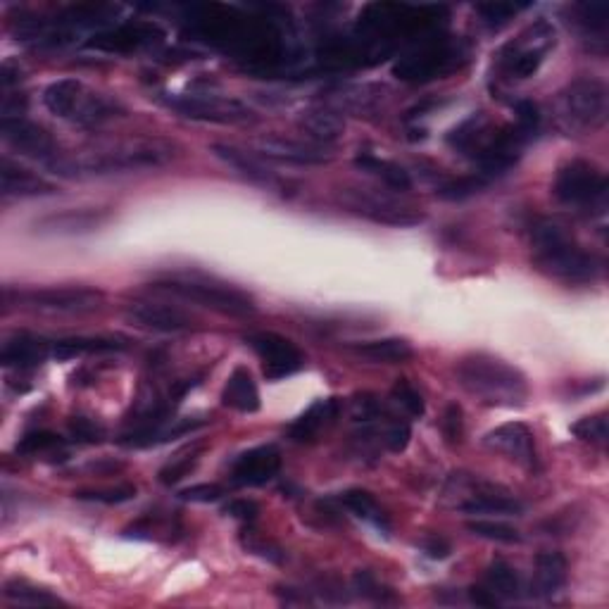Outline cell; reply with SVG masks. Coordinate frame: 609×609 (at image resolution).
I'll return each instance as SVG.
<instances>
[{"mask_svg":"<svg viewBox=\"0 0 609 609\" xmlns=\"http://www.w3.org/2000/svg\"><path fill=\"white\" fill-rule=\"evenodd\" d=\"M355 167L367 174H374V177H379L386 186L395 188V191H407V188L412 186L410 172H405L403 167L395 165L391 160L374 158V155H357Z\"/></svg>","mask_w":609,"mask_h":609,"instance_id":"cell-32","label":"cell"},{"mask_svg":"<svg viewBox=\"0 0 609 609\" xmlns=\"http://www.w3.org/2000/svg\"><path fill=\"white\" fill-rule=\"evenodd\" d=\"M410 438H412L410 424L400 422V419H395V422L388 424L384 441H386V445L393 452H403L407 448V443H410Z\"/></svg>","mask_w":609,"mask_h":609,"instance_id":"cell-48","label":"cell"},{"mask_svg":"<svg viewBox=\"0 0 609 609\" xmlns=\"http://www.w3.org/2000/svg\"><path fill=\"white\" fill-rule=\"evenodd\" d=\"M224 495V488L215 486V483H198V486L184 488V491L179 493L181 500L186 502H215Z\"/></svg>","mask_w":609,"mask_h":609,"instance_id":"cell-47","label":"cell"},{"mask_svg":"<svg viewBox=\"0 0 609 609\" xmlns=\"http://www.w3.org/2000/svg\"><path fill=\"white\" fill-rule=\"evenodd\" d=\"M567 583V560L562 552H541L536 557V590L541 595L560 593Z\"/></svg>","mask_w":609,"mask_h":609,"instance_id":"cell-29","label":"cell"},{"mask_svg":"<svg viewBox=\"0 0 609 609\" xmlns=\"http://www.w3.org/2000/svg\"><path fill=\"white\" fill-rule=\"evenodd\" d=\"M50 353H53V350H50L46 338L20 334L5 341L3 353H0V362H3L5 367L31 369V367H41V364L50 357Z\"/></svg>","mask_w":609,"mask_h":609,"instance_id":"cell-22","label":"cell"},{"mask_svg":"<svg viewBox=\"0 0 609 609\" xmlns=\"http://www.w3.org/2000/svg\"><path fill=\"white\" fill-rule=\"evenodd\" d=\"M172 110L181 112L188 119H200V122H215V124H236L250 119V110L241 105L238 100L219 98V96H174L167 100Z\"/></svg>","mask_w":609,"mask_h":609,"instance_id":"cell-10","label":"cell"},{"mask_svg":"<svg viewBox=\"0 0 609 609\" xmlns=\"http://www.w3.org/2000/svg\"><path fill=\"white\" fill-rule=\"evenodd\" d=\"M552 46H555V31L550 29L548 22H538L536 27L524 31L517 41L502 50V65L510 77L529 79L538 72Z\"/></svg>","mask_w":609,"mask_h":609,"instance_id":"cell-8","label":"cell"},{"mask_svg":"<svg viewBox=\"0 0 609 609\" xmlns=\"http://www.w3.org/2000/svg\"><path fill=\"white\" fill-rule=\"evenodd\" d=\"M55 191L58 188L41 179L39 174L29 172L10 158L0 160V193H3V198H39L53 196Z\"/></svg>","mask_w":609,"mask_h":609,"instance_id":"cell-17","label":"cell"},{"mask_svg":"<svg viewBox=\"0 0 609 609\" xmlns=\"http://www.w3.org/2000/svg\"><path fill=\"white\" fill-rule=\"evenodd\" d=\"M110 215L105 210H67L60 215H50L41 222H36L39 234H58V236H74V234H89L108 222Z\"/></svg>","mask_w":609,"mask_h":609,"instance_id":"cell-19","label":"cell"},{"mask_svg":"<svg viewBox=\"0 0 609 609\" xmlns=\"http://www.w3.org/2000/svg\"><path fill=\"white\" fill-rule=\"evenodd\" d=\"M77 500L86 502H100V505H122V502H129L136 498V486H115V488H93V491H79L74 493Z\"/></svg>","mask_w":609,"mask_h":609,"instance_id":"cell-38","label":"cell"},{"mask_svg":"<svg viewBox=\"0 0 609 609\" xmlns=\"http://www.w3.org/2000/svg\"><path fill=\"white\" fill-rule=\"evenodd\" d=\"M281 469V452L274 445H260L243 452L241 457H236L234 467H231V481L236 486H265L279 474Z\"/></svg>","mask_w":609,"mask_h":609,"instance_id":"cell-15","label":"cell"},{"mask_svg":"<svg viewBox=\"0 0 609 609\" xmlns=\"http://www.w3.org/2000/svg\"><path fill=\"white\" fill-rule=\"evenodd\" d=\"M571 433L581 441H586L590 445H598V448H605L609 441V422H607V412H598L593 417H583L581 422H576L571 426Z\"/></svg>","mask_w":609,"mask_h":609,"instance_id":"cell-36","label":"cell"},{"mask_svg":"<svg viewBox=\"0 0 609 609\" xmlns=\"http://www.w3.org/2000/svg\"><path fill=\"white\" fill-rule=\"evenodd\" d=\"M355 588L360 590V595H364V598H369L374 602H386L388 590L381 586V583L374 579V574H369V571H357Z\"/></svg>","mask_w":609,"mask_h":609,"instance_id":"cell-45","label":"cell"},{"mask_svg":"<svg viewBox=\"0 0 609 609\" xmlns=\"http://www.w3.org/2000/svg\"><path fill=\"white\" fill-rule=\"evenodd\" d=\"M469 600L479 607H498L500 605V598L493 593L491 588H479V586L469 588Z\"/></svg>","mask_w":609,"mask_h":609,"instance_id":"cell-53","label":"cell"},{"mask_svg":"<svg viewBox=\"0 0 609 609\" xmlns=\"http://www.w3.org/2000/svg\"><path fill=\"white\" fill-rule=\"evenodd\" d=\"M257 158H269L276 162H286V165H324L329 162V158L322 153V150L303 146L298 141H288V138H262L260 146H257Z\"/></svg>","mask_w":609,"mask_h":609,"instance_id":"cell-20","label":"cell"},{"mask_svg":"<svg viewBox=\"0 0 609 609\" xmlns=\"http://www.w3.org/2000/svg\"><path fill=\"white\" fill-rule=\"evenodd\" d=\"M443 431L445 438H448L450 443H460L462 441V433H464V419H462V407L457 403L448 405V410L443 414Z\"/></svg>","mask_w":609,"mask_h":609,"instance_id":"cell-46","label":"cell"},{"mask_svg":"<svg viewBox=\"0 0 609 609\" xmlns=\"http://www.w3.org/2000/svg\"><path fill=\"white\" fill-rule=\"evenodd\" d=\"M460 510L467 514H505V517H514V514L524 512V505L505 493L479 491L472 495V500L462 502Z\"/></svg>","mask_w":609,"mask_h":609,"instance_id":"cell-30","label":"cell"},{"mask_svg":"<svg viewBox=\"0 0 609 609\" xmlns=\"http://www.w3.org/2000/svg\"><path fill=\"white\" fill-rule=\"evenodd\" d=\"M422 550L426 557H431V560H445V557L450 555V543L438 536H431L422 543Z\"/></svg>","mask_w":609,"mask_h":609,"instance_id":"cell-52","label":"cell"},{"mask_svg":"<svg viewBox=\"0 0 609 609\" xmlns=\"http://www.w3.org/2000/svg\"><path fill=\"white\" fill-rule=\"evenodd\" d=\"M174 160V146L167 141H124L117 146L96 150V153L84 155V158H65L58 155L50 162V169L60 177H81V174H110V172H129V169H150L162 167Z\"/></svg>","mask_w":609,"mask_h":609,"instance_id":"cell-3","label":"cell"},{"mask_svg":"<svg viewBox=\"0 0 609 609\" xmlns=\"http://www.w3.org/2000/svg\"><path fill=\"white\" fill-rule=\"evenodd\" d=\"M391 395H393L395 403H398L400 407H403V410H405L407 414H412V417H422V414L426 412L422 393H419L417 388H414L407 379L395 381V386H393Z\"/></svg>","mask_w":609,"mask_h":609,"instance_id":"cell-39","label":"cell"},{"mask_svg":"<svg viewBox=\"0 0 609 609\" xmlns=\"http://www.w3.org/2000/svg\"><path fill=\"white\" fill-rule=\"evenodd\" d=\"M555 198L569 207L581 210H605L607 205V174L598 165L586 160H574L557 172Z\"/></svg>","mask_w":609,"mask_h":609,"instance_id":"cell-6","label":"cell"},{"mask_svg":"<svg viewBox=\"0 0 609 609\" xmlns=\"http://www.w3.org/2000/svg\"><path fill=\"white\" fill-rule=\"evenodd\" d=\"M5 305H20L36 312L81 315L98 310L103 293L96 288H39V291H5Z\"/></svg>","mask_w":609,"mask_h":609,"instance_id":"cell-7","label":"cell"},{"mask_svg":"<svg viewBox=\"0 0 609 609\" xmlns=\"http://www.w3.org/2000/svg\"><path fill=\"white\" fill-rule=\"evenodd\" d=\"M338 414H341V400L338 398L317 400V403H312L291 426H288V438L295 443H312L319 433L326 431L336 422Z\"/></svg>","mask_w":609,"mask_h":609,"instance_id":"cell-18","label":"cell"},{"mask_svg":"<svg viewBox=\"0 0 609 609\" xmlns=\"http://www.w3.org/2000/svg\"><path fill=\"white\" fill-rule=\"evenodd\" d=\"M153 36H162L155 27H148V24H127V27L112 31V34L96 36V39L89 41L91 48L98 50H108V53H124V50H136L141 46H148L153 43Z\"/></svg>","mask_w":609,"mask_h":609,"instance_id":"cell-24","label":"cell"},{"mask_svg":"<svg viewBox=\"0 0 609 609\" xmlns=\"http://www.w3.org/2000/svg\"><path fill=\"white\" fill-rule=\"evenodd\" d=\"M345 205H348L353 212H357V215L372 219L376 224L414 226L424 219V215L414 212L412 207L393 203L391 198L367 196V193H348V196H345Z\"/></svg>","mask_w":609,"mask_h":609,"instance_id":"cell-16","label":"cell"},{"mask_svg":"<svg viewBox=\"0 0 609 609\" xmlns=\"http://www.w3.org/2000/svg\"><path fill=\"white\" fill-rule=\"evenodd\" d=\"M124 317L138 329L158 331V334H179V331H188L196 326V319L188 312L165 303H131L124 310Z\"/></svg>","mask_w":609,"mask_h":609,"instance_id":"cell-13","label":"cell"},{"mask_svg":"<svg viewBox=\"0 0 609 609\" xmlns=\"http://www.w3.org/2000/svg\"><path fill=\"white\" fill-rule=\"evenodd\" d=\"M457 381L469 395L493 407H521L529 400V381L500 357L467 355L455 367Z\"/></svg>","mask_w":609,"mask_h":609,"instance_id":"cell-2","label":"cell"},{"mask_svg":"<svg viewBox=\"0 0 609 609\" xmlns=\"http://www.w3.org/2000/svg\"><path fill=\"white\" fill-rule=\"evenodd\" d=\"M607 86L598 79L571 81L557 98V122L569 134L595 131L607 122Z\"/></svg>","mask_w":609,"mask_h":609,"instance_id":"cell-4","label":"cell"},{"mask_svg":"<svg viewBox=\"0 0 609 609\" xmlns=\"http://www.w3.org/2000/svg\"><path fill=\"white\" fill-rule=\"evenodd\" d=\"M224 514L241 521H255L257 514H260V507L253 500H231L229 505H224Z\"/></svg>","mask_w":609,"mask_h":609,"instance_id":"cell-50","label":"cell"},{"mask_svg":"<svg viewBox=\"0 0 609 609\" xmlns=\"http://www.w3.org/2000/svg\"><path fill=\"white\" fill-rule=\"evenodd\" d=\"M350 350L357 357H364L369 362H381V364H400L412 360L414 350L405 338H376V341H364V343H353Z\"/></svg>","mask_w":609,"mask_h":609,"instance_id":"cell-26","label":"cell"},{"mask_svg":"<svg viewBox=\"0 0 609 609\" xmlns=\"http://www.w3.org/2000/svg\"><path fill=\"white\" fill-rule=\"evenodd\" d=\"M300 127L310 138H317L322 143H334L343 136V119L331 110H312L300 117Z\"/></svg>","mask_w":609,"mask_h":609,"instance_id":"cell-34","label":"cell"},{"mask_svg":"<svg viewBox=\"0 0 609 609\" xmlns=\"http://www.w3.org/2000/svg\"><path fill=\"white\" fill-rule=\"evenodd\" d=\"M212 153L217 155L219 160L226 162L231 169H236L243 179H248L250 184L265 186V188H279L281 181L274 177L269 169L262 165L260 158L253 153H246V150H238L236 146H226V143H215L212 146Z\"/></svg>","mask_w":609,"mask_h":609,"instance_id":"cell-21","label":"cell"},{"mask_svg":"<svg viewBox=\"0 0 609 609\" xmlns=\"http://www.w3.org/2000/svg\"><path fill=\"white\" fill-rule=\"evenodd\" d=\"M196 460H198L196 455L181 457V460H177L174 464H169V467L162 469V472H160V481L165 483V486H172V483L181 481L188 472H191L193 467H196Z\"/></svg>","mask_w":609,"mask_h":609,"instance_id":"cell-49","label":"cell"},{"mask_svg":"<svg viewBox=\"0 0 609 609\" xmlns=\"http://www.w3.org/2000/svg\"><path fill=\"white\" fill-rule=\"evenodd\" d=\"M486 581H488V588H491L495 595H500V598H517L519 590H521L517 571L502 560H495L491 567H488Z\"/></svg>","mask_w":609,"mask_h":609,"instance_id":"cell-35","label":"cell"},{"mask_svg":"<svg viewBox=\"0 0 609 609\" xmlns=\"http://www.w3.org/2000/svg\"><path fill=\"white\" fill-rule=\"evenodd\" d=\"M483 443H486L488 450L500 452V455H505L507 460L519 464V467L529 469V472H533V469L538 467L536 441H533V433L529 426L519 422L502 424L498 429L488 431Z\"/></svg>","mask_w":609,"mask_h":609,"instance_id":"cell-12","label":"cell"},{"mask_svg":"<svg viewBox=\"0 0 609 609\" xmlns=\"http://www.w3.org/2000/svg\"><path fill=\"white\" fill-rule=\"evenodd\" d=\"M341 505L345 507L348 512H353L357 519H364L369 521V524H374L376 529H384L388 531V519L384 510L379 507V502H376V498L372 493L362 491V488H353V491H345L341 493Z\"/></svg>","mask_w":609,"mask_h":609,"instance_id":"cell-33","label":"cell"},{"mask_svg":"<svg viewBox=\"0 0 609 609\" xmlns=\"http://www.w3.org/2000/svg\"><path fill=\"white\" fill-rule=\"evenodd\" d=\"M3 598L12 602V605H24V607H55L62 605L60 598H55L53 593L46 588L34 586V583L12 579L5 581L3 586Z\"/></svg>","mask_w":609,"mask_h":609,"instance_id":"cell-31","label":"cell"},{"mask_svg":"<svg viewBox=\"0 0 609 609\" xmlns=\"http://www.w3.org/2000/svg\"><path fill=\"white\" fill-rule=\"evenodd\" d=\"M467 531H472L474 536L486 538V541H495V543H519L521 536L517 529H512V526L500 524V521H469Z\"/></svg>","mask_w":609,"mask_h":609,"instance_id":"cell-37","label":"cell"},{"mask_svg":"<svg viewBox=\"0 0 609 609\" xmlns=\"http://www.w3.org/2000/svg\"><path fill=\"white\" fill-rule=\"evenodd\" d=\"M514 112H517L519 134L529 141V138L536 136L538 127H541V110H538V105L531 103V100H519V103L514 105Z\"/></svg>","mask_w":609,"mask_h":609,"instance_id":"cell-43","label":"cell"},{"mask_svg":"<svg viewBox=\"0 0 609 609\" xmlns=\"http://www.w3.org/2000/svg\"><path fill=\"white\" fill-rule=\"evenodd\" d=\"M127 350V345L117 338H93V336H72L62 338L53 345V355L58 360H74V357L84 355H110V353H122Z\"/></svg>","mask_w":609,"mask_h":609,"instance_id":"cell-25","label":"cell"},{"mask_svg":"<svg viewBox=\"0 0 609 609\" xmlns=\"http://www.w3.org/2000/svg\"><path fill=\"white\" fill-rule=\"evenodd\" d=\"M84 86L77 79H60L55 84H50L43 91V103L46 108L53 112L55 117H77L81 100H84Z\"/></svg>","mask_w":609,"mask_h":609,"instance_id":"cell-28","label":"cell"},{"mask_svg":"<svg viewBox=\"0 0 609 609\" xmlns=\"http://www.w3.org/2000/svg\"><path fill=\"white\" fill-rule=\"evenodd\" d=\"M0 134H3L5 143L15 148L17 153L27 155L31 160H39L43 165H50L60 155L53 136L41 124L29 122L24 117L0 119Z\"/></svg>","mask_w":609,"mask_h":609,"instance_id":"cell-11","label":"cell"},{"mask_svg":"<svg viewBox=\"0 0 609 609\" xmlns=\"http://www.w3.org/2000/svg\"><path fill=\"white\" fill-rule=\"evenodd\" d=\"M246 343L262 360V372L269 381L286 379V376H293L303 369V353H300L298 345L284 336L272 334V331H257V334L246 336Z\"/></svg>","mask_w":609,"mask_h":609,"instance_id":"cell-9","label":"cell"},{"mask_svg":"<svg viewBox=\"0 0 609 609\" xmlns=\"http://www.w3.org/2000/svg\"><path fill=\"white\" fill-rule=\"evenodd\" d=\"M69 433H72L74 441L86 443V445H96L103 443L108 438V431L100 422H93L89 417H72L69 419Z\"/></svg>","mask_w":609,"mask_h":609,"instance_id":"cell-40","label":"cell"},{"mask_svg":"<svg viewBox=\"0 0 609 609\" xmlns=\"http://www.w3.org/2000/svg\"><path fill=\"white\" fill-rule=\"evenodd\" d=\"M576 15L583 36L590 41V48L605 53L607 50V29H609V5L605 0H595V3L576 5Z\"/></svg>","mask_w":609,"mask_h":609,"instance_id":"cell-27","label":"cell"},{"mask_svg":"<svg viewBox=\"0 0 609 609\" xmlns=\"http://www.w3.org/2000/svg\"><path fill=\"white\" fill-rule=\"evenodd\" d=\"M488 179L481 177V174H472V177H462L450 181V184H445L441 191H438V196L443 200H464L469 196H474V193H479L481 188H486Z\"/></svg>","mask_w":609,"mask_h":609,"instance_id":"cell-41","label":"cell"},{"mask_svg":"<svg viewBox=\"0 0 609 609\" xmlns=\"http://www.w3.org/2000/svg\"><path fill=\"white\" fill-rule=\"evenodd\" d=\"M150 288L158 293H169L174 295V298L207 307V310L219 312V315H231V317L255 315V303L248 293L238 291V288L231 286L212 284V281L167 279V281H155V284H150Z\"/></svg>","mask_w":609,"mask_h":609,"instance_id":"cell-5","label":"cell"},{"mask_svg":"<svg viewBox=\"0 0 609 609\" xmlns=\"http://www.w3.org/2000/svg\"><path fill=\"white\" fill-rule=\"evenodd\" d=\"M62 438L53 431H31L27 436L20 438V443L15 445V450L20 455H36V452H48L53 448H60Z\"/></svg>","mask_w":609,"mask_h":609,"instance_id":"cell-42","label":"cell"},{"mask_svg":"<svg viewBox=\"0 0 609 609\" xmlns=\"http://www.w3.org/2000/svg\"><path fill=\"white\" fill-rule=\"evenodd\" d=\"M455 58H460V48L452 46V43H441V46L433 43V46H426L419 50V53L407 55V58L395 67V74H398V79L405 81L436 79L455 67Z\"/></svg>","mask_w":609,"mask_h":609,"instance_id":"cell-14","label":"cell"},{"mask_svg":"<svg viewBox=\"0 0 609 609\" xmlns=\"http://www.w3.org/2000/svg\"><path fill=\"white\" fill-rule=\"evenodd\" d=\"M246 548L250 552H255V555L265 557L269 562H281V550L276 548V545L265 543L262 538H250V541H246Z\"/></svg>","mask_w":609,"mask_h":609,"instance_id":"cell-51","label":"cell"},{"mask_svg":"<svg viewBox=\"0 0 609 609\" xmlns=\"http://www.w3.org/2000/svg\"><path fill=\"white\" fill-rule=\"evenodd\" d=\"M476 10H479V15L483 17V22H486L488 27L500 29L502 24H507L514 15H517L519 8L512 3H483Z\"/></svg>","mask_w":609,"mask_h":609,"instance_id":"cell-44","label":"cell"},{"mask_svg":"<svg viewBox=\"0 0 609 609\" xmlns=\"http://www.w3.org/2000/svg\"><path fill=\"white\" fill-rule=\"evenodd\" d=\"M222 405L243 414H253L260 410V391H257L253 374H250L246 367L234 369L229 379H226V386L222 391Z\"/></svg>","mask_w":609,"mask_h":609,"instance_id":"cell-23","label":"cell"},{"mask_svg":"<svg viewBox=\"0 0 609 609\" xmlns=\"http://www.w3.org/2000/svg\"><path fill=\"white\" fill-rule=\"evenodd\" d=\"M533 265L567 284H590L605 272V262L583 250L555 219H541L531 231Z\"/></svg>","mask_w":609,"mask_h":609,"instance_id":"cell-1","label":"cell"}]
</instances>
